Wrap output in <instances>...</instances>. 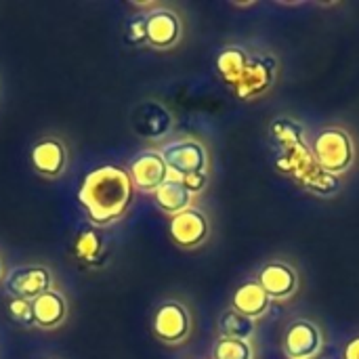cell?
I'll list each match as a JSON object with an SVG mask.
<instances>
[{"instance_id": "6da1fadb", "label": "cell", "mask_w": 359, "mask_h": 359, "mask_svg": "<svg viewBox=\"0 0 359 359\" xmlns=\"http://www.w3.org/2000/svg\"><path fill=\"white\" fill-rule=\"evenodd\" d=\"M137 187L128 168L101 164L86 172L78 189V204L95 229L120 223L135 204Z\"/></svg>"}, {"instance_id": "7a4b0ae2", "label": "cell", "mask_w": 359, "mask_h": 359, "mask_svg": "<svg viewBox=\"0 0 359 359\" xmlns=\"http://www.w3.org/2000/svg\"><path fill=\"white\" fill-rule=\"evenodd\" d=\"M311 156L324 172L334 177V175L351 168V164L355 160V147H353V141L347 130L326 128L316 137Z\"/></svg>"}, {"instance_id": "3957f363", "label": "cell", "mask_w": 359, "mask_h": 359, "mask_svg": "<svg viewBox=\"0 0 359 359\" xmlns=\"http://www.w3.org/2000/svg\"><path fill=\"white\" fill-rule=\"evenodd\" d=\"M55 271L48 265L42 263H23L13 269H8L4 278V290L8 299H25L36 301L44 292L55 288Z\"/></svg>"}, {"instance_id": "277c9868", "label": "cell", "mask_w": 359, "mask_h": 359, "mask_svg": "<svg viewBox=\"0 0 359 359\" xmlns=\"http://www.w3.org/2000/svg\"><path fill=\"white\" fill-rule=\"evenodd\" d=\"M170 177L175 179H187L194 175H206L208 172V151L206 147L196 139H175L160 149Z\"/></svg>"}, {"instance_id": "5b68a950", "label": "cell", "mask_w": 359, "mask_h": 359, "mask_svg": "<svg viewBox=\"0 0 359 359\" xmlns=\"http://www.w3.org/2000/svg\"><path fill=\"white\" fill-rule=\"evenodd\" d=\"M29 162L38 177L46 181H57L67 172L69 166L67 143L57 135H44L32 145Z\"/></svg>"}, {"instance_id": "8992f818", "label": "cell", "mask_w": 359, "mask_h": 359, "mask_svg": "<svg viewBox=\"0 0 359 359\" xmlns=\"http://www.w3.org/2000/svg\"><path fill=\"white\" fill-rule=\"evenodd\" d=\"M151 330L158 341L166 345H181L191 332V313L181 301H164L154 313Z\"/></svg>"}, {"instance_id": "52a82bcc", "label": "cell", "mask_w": 359, "mask_h": 359, "mask_svg": "<svg viewBox=\"0 0 359 359\" xmlns=\"http://www.w3.org/2000/svg\"><path fill=\"white\" fill-rule=\"evenodd\" d=\"M128 172L133 177V183H135L137 191H143V194H156L170 179L168 166H166L160 149H143V151H139L130 160Z\"/></svg>"}, {"instance_id": "ba28073f", "label": "cell", "mask_w": 359, "mask_h": 359, "mask_svg": "<svg viewBox=\"0 0 359 359\" xmlns=\"http://www.w3.org/2000/svg\"><path fill=\"white\" fill-rule=\"evenodd\" d=\"M145 29H147V44L156 50H168L179 44L183 36V23L181 17L166 8L156 4L145 13Z\"/></svg>"}, {"instance_id": "9c48e42d", "label": "cell", "mask_w": 359, "mask_h": 359, "mask_svg": "<svg viewBox=\"0 0 359 359\" xmlns=\"http://www.w3.org/2000/svg\"><path fill=\"white\" fill-rule=\"evenodd\" d=\"M276 61L269 55H250L248 63L233 84V90L240 99H252L261 93H265L271 82L276 80Z\"/></svg>"}, {"instance_id": "30bf717a", "label": "cell", "mask_w": 359, "mask_h": 359, "mask_svg": "<svg viewBox=\"0 0 359 359\" xmlns=\"http://www.w3.org/2000/svg\"><path fill=\"white\" fill-rule=\"evenodd\" d=\"M324 349L322 330L309 322L299 320L294 322L284 337V351L290 359H316Z\"/></svg>"}, {"instance_id": "8fae6325", "label": "cell", "mask_w": 359, "mask_h": 359, "mask_svg": "<svg viewBox=\"0 0 359 359\" xmlns=\"http://www.w3.org/2000/svg\"><path fill=\"white\" fill-rule=\"evenodd\" d=\"M208 229L210 227H208L206 215L194 206L181 215L170 217V225H168L172 242L181 248H187V250L202 246L208 238Z\"/></svg>"}, {"instance_id": "7c38bea8", "label": "cell", "mask_w": 359, "mask_h": 359, "mask_svg": "<svg viewBox=\"0 0 359 359\" xmlns=\"http://www.w3.org/2000/svg\"><path fill=\"white\" fill-rule=\"evenodd\" d=\"M67 316H69V301L65 292H61L59 288H53L34 301V322L36 328L42 332H53L61 328L67 322Z\"/></svg>"}, {"instance_id": "4fadbf2b", "label": "cell", "mask_w": 359, "mask_h": 359, "mask_svg": "<svg viewBox=\"0 0 359 359\" xmlns=\"http://www.w3.org/2000/svg\"><path fill=\"white\" fill-rule=\"evenodd\" d=\"M259 284L269 294L271 301H286L297 292V273L290 265L284 263H269L261 269Z\"/></svg>"}, {"instance_id": "5bb4252c", "label": "cell", "mask_w": 359, "mask_h": 359, "mask_svg": "<svg viewBox=\"0 0 359 359\" xmlns=\"http://www.w3.org/2000/svg\"><path fill=\"white\" fill-rule=\"evenodd\" d=\"M269 307H271V299L259 282H248L242 288H238L233 294V307L231 309L250 318V320L263 318L269 311Z\"/></svg>"}, {"instance_id": "9a60e30c", "label": "cell", "mask_w": 359, "mask_h": 359, "mask_svg": "<svg viewBox=\"0 0 359 359\" xmlns=\"http://www.w3.org/2000/svg\"><path fill=\"white\" fill-rule=\"evenodd\" d=\"M154 198H156V204H158V208H160L162 212L175 217V215H181V212L189 210L196 196L185 187V183H183L181 179L170 177V179L154 194Z\"/></svg>"}, {"instance_id": "2e32d148", "label": "cell", "mask_w": 359, "mask_h": 359, "mask_svg": "<svg viewBox=\"0 0 359 359\" xmlns=\"http://www.w3.org/2000/svg\"><path fill=\"white\" fill-rule=\"evenodd\" d=\"M135 128L141 133V137L147 139L164 137V133H168L170 128V114L160 103H143L139 107V116L135 118Z\"/></svg>"}, {"instance_id": "e0dca14e", "label": "cell", "mask_w": 359, "mask_h": 359, "mask_svg": "<svg viewBox=\"0 0 359 359\" xmlns=\"http://www.w3.org/2000/svg\"><path fill=\"white\" fill-rule=\"evenodd\" d=\"M248 53L244 48H238V46H229V48H223L221 55L217 57V69L221 74V78L227 82V84H236L238 78L242 76L246 63H248Z\"/></svg>"}, {"instance_id": "ac0fdd59", "label": "cell", "mask_w": 359, "mask_h": 359, "mask_svg": "<svg viewBox=\"0 0 359 359\" xmlns=\"http://www.w3.org/2000/svg\"><path fill=\"white\" fill-rule=\"evenodd\" d=\"M219 328H221V334L227 337V339H238V341H250L255 330H257V324L255 320L229 309L221 316L219 320Z\"/></svg>"}, {"instance_id": "d6986e66", "label": "cell", "mask_w": 359, "mask_h": 359, "mask_svg": "<svg viewBox=\"0 0 359 359\" xmlns=\"http://www.w3.org/2000/svg\"><path fill=\"white\" fill-rule=\"evenodd\" d=\"M74 255L82 263H97L103 255V240L95 227L82 229L74 240Z\"/></svg>"}, {"instance_id": "ffe728a7", "label": "cell", "mask_w": 359, "mask_h": 359, "mask_svg": "<svg viewBox=\"0 0 359 359\" xmlns=\"http://www.w3.org/2000/svg\"><path fill=\"white\" fill-rule=\"evenodd\" d=\"M252 345L250 341H238L221 337L212 349V359H252Z\"/></svg>"}, {"instance_id": "44dd1931", "label": "cell", "mask_w": 359, "mask_h": 359, "mask_svg": "<svg viewBox=\"0 0 359 359\" xmlns=\"http://www.w3.org/2000/svg\"><path fill=\"white\" fill-rule=\"evenodd\" d=\"M6 313L13 324L19 328H36L34 322V303L25 299H8L6 303Z\"/></svg>"}, {"instance_id": "7402d4cb", "label": "cell", "mask_w": 359, "mask_h": 359, "mask_svg": "<svg viewBox=\"0 0 359 359\" xmlns=\"http://www.w3.org/2000/svg\"><path fill=\"white\" fill-rule=\"evenodd\" d=\"M126 38L133 42V44H147V29H145V13L143 15H137L128 21V27H126Z\"/></svg>"}, {"instance_id": "603a6c76", "label": "cell", "mask_w": 359, "mask_h": 359, "mask_svg": "<svg viewBox=\"0 0 359 359\" xmlns=\"http://www.w3.org/2000/svg\"><path fill=\"white\" fill-rule=\"evenodd\" d=\"M343 359H359V337L351 339L345 347V353H343Z\"/></svg>"}, {"instance_id": "cb8c5ba5", "label": "cell", "mask_w": 359, "mask_h": 359, "mask_svg": "<svg viewBox=\"0 0 359 359\" xmlns=\"http://www.w3.org/2000/svg\"><path fill=\"white\" fill-rule=\"evenodd\" d=\"M6 273H8V269H6V265H4V259H2V255H0V284L4 282Z\"/></svg>"}, {"instance_id": "d4e9b609", "label": "cell", "mask_w": 359, "mask_h": 359, "mask_svg": "<svg viewBox=\"0 0 359 359\" xmlns=\"http://www.w3.org/2000/svg\"><path fill=\"white\" fill-rule=\"evenodd\" d=\"M328 359H332V358H328Z\"/></svg>"}]
</instances>
